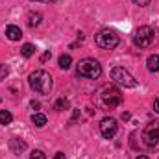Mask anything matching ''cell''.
I'll return each instance as SVG.
<instances>
[{
	"label": "cell",
	"instance_id": "obj_1",
	"mask_svg": "<svg viewBox=\"0 0 159 159\" xmlns=\"http://www.w3.org/2000/svg\"><path fill=\"white\" fill-rule=\"evenodd\" d=\"M30 87L35 91V93H39V94H50V91H52V85H54V81H52V76L46 72V70H35V72H32L30 74Z\"/></svg>",
	"mask_w": 159,
	"mask_h": 159
},
{
	"label": "cell",
	"instance_id": "obj_2",
	"mask_svg": "<svg viewBox=\"0 0 159 159\" xmlns=\"http://www.w3.org/2000/svg\"><path fill=\"white\" fill-rule=\"evenodd\" d=\"M76 72H78L80 78H87V80H96L100 78L102 74V65L96 61V59H91V57H85L81 59L76 67Z\"/></svg>",
	"mask_w": 159,
	"mask_h": 159
},
{
	"label": "cell",
	"instance_id": "obj_3",
	"mask_svg": "<svg viewBox=\"0 0 159 159\" xmlns=\"http://www.w3.org/2000/svg\"><path fill=\"white\" fill-rule=\"evenodd\" d=\"M96 44L100 46V48H106V50H113L117 44H119V35H117V32H113V30H102V32H98L96 34Z\"/></svg>",
	"mask_w": 159,
	"mask_h": 159
},
{
	"label": "cell",
	"instance_id": "obj_4",
	"mask_svg": "<svg viewBox=\"0 0 159 159\" xmlns=\"http://www.w3.org/2000/svg\"><path fill=\"white\" fill-rule=\"evenodd\" d=\"M154 39H156V32L150 28V26H141L135 35H133V41L139 48H148L154 44Z\"/></svg>",
	"mask_w": 159,
	"mask_h": 159
},
{
	"label": "cell",
	"instance_id": "obj_5",
	"mask_svg": "<svg viewBox=\"0 0 159 159\" xmlns=\"http://www.w3.org/2000/svg\"><path fill=\"white\" fill-rule=\"evenodd\" d=\"M100 96H102V102H104L107 107H117L120 102H122V94H120V91L117 89V87H113V85L104 87Z\"/></svg>",
	"mask_w": 159,
	"mask_h": 159
},
{
	"label": "cell",
	"instance_id": "obj_6",
	"mask_svg": "<svg viewBox=\"0 0 159 159\" xmlns=\"http://www.w3.org/2000/svg\"><path fill=\"white\" fill-rule=\"evenodd\" d=\"M111 80H113L115 83L122 85V87H135V85H137L135 78H133L126 69H122V67H115V69L111 70Z\"/></svg>",
	"mask_w": 159,
	"mask_h": 159
},
{
	"label": "cell",
	"instance_id": "obj_7",
	"mask_svg": "<svg viewBox=\"0 0 159 159\" xmlns=\"http://www.w3.org/2000/svg\"><path fill=\"white\" fill-rule=\"evenodd\" d=\"M143 141L146 146H156L159 143V120L146 124V128L143 129Z\"/></svg>",
	"mask_w": 159,
	"mask_h": 159
},
{
	"label": "cell",
	"instance_id": "obj_8",
	"mask_svg": "<svg viewBox=\"0 0 159 159\" xmlns=\"http://www.w3.org/2000/svg\"><path fill=\"white\" fill-rule=\"evenodd\" d=\"M100 131H102V135L106 139H113L117 135V120L111 119V117L102 119V122H100Z\"/></svg>",
	"mask_w": 159,
	"mask_h": 159
},
{
	"label": "cell",
	"instance_id": "obj_9",
	"mask_svg": "<svg viewBox=\"0 0 159 159\" xmlns=\"http://www.w3.org/2000/svg\"><path fill=\"white\" fill-rule=\"evenodd\" d=\"M9 148H11V152L15 154V156H20L28 146H26V143L22 141V139H19V137H13L11 141H9Z\"/></svg>",
	"mask_w": 159,
	"mask_h": 159
},
{
	"label": "cell",
	"instance_id": "obj_10",
	"mask_svg": "<svg viewBox=\"0 0 159 159\" xmlns=\"http://www.w3.org/2000/svg\"><path fill=\"white\" fill-rule=\"evenodd\" d=\"M6 35H7V39L9 41H19L20 37H22V32H20V28L19 26H7L6 28Z\"/></svg>",
	"mask_w": 159,
	"mask_h": 159
},
{
	"label": "cell",
	"instance_id": "obj_11",
	"mask_svg": "<svg viewBox=\"0 0 159 159\" xmlns=\"http://www.w3.org/2000/svg\"><path fill=\"white\" fill-rule=\"evenodd\" d=\"M146 63H148V70H150V72H159V56L157 54L150 56Z\"/></svg>",
	"mask_w": 159,
	"mask_h": 159
},
{
	"label": "cell",
	"instance_id": "obj_12",
	"mask_svg": "<svg viewBox=\"0 0 159 159\" xmlns=\"http://www.w3.org/2000/svg\"><path fill=\"white\" fill-rule=\"evenodd\" d=\"M70 63H72V57H70L69 54H63V56H59V69L67 70V69H70Z\"/></svg>",
	"mask_w": 159,
	"mask_h": 159
},
{
	"label": "cell",
	"instance_id": "obj_13",
	"mask_svg": "<svg viewBox=\"0 0 159 159\" xmlns=\"http://www.w3.org/2000/svg\"><path fill=\"white\" fill-rule=\"evenodd\" d=\"M32 122H34L37 128H43V126L46 124V117H44L43 113H34V115H32Z\"/></svg>",
	"mask_w": 159,
	"mask_h": 159
},
{
	"label": "cell",
	"instance_id": "obj_14",
	"mask_svg": "<svg viewBox=\"0 0 159 159\" xmlns=\"http://www.w3.org/2000/svg\"><path fill=\"white\" fill-rule=\"evenodd\" d=\"M20 54H22L24 57H32V56L35 54V46H34V44H30V43H26V44L20 48Z\"/></svg>",
	"mask_w": 159,
	"mask_h": 159
},
{
	"label": "cell",
	"instance_id": "obj_15",
	"mask_svg": "<svg viewBox=\"0 0 159 159\" xmlns=\"http://www.w3.org/2000/svg\"><path fill=\"white\" fill-rule=\"evenodd\" d=\"M11 120H13V115H11L9 111H6V109L0 111V124L7 126V124H11Z\"/></svg>",
	"mask_w": 159,
	"mask_h": 159
},
{
	"label": "cell",
	"instance_id": "obj_16",
	"mask_svg": "<svg viewBox=\"0 0 159 159\" xmlns=\"http://www.w3.org/2000/svg\"><path fill=\"white\" fill-rule=\"evenodd\" d=\"M39 22H41V13H30L28 15V26H39Z\"/></svg>",
	"mask_w": 159,
	"mask_h": 159
},
{
	"label": "cell",
	"instance_id": "obj_17",
	"mask_svg": "<svg viewBox=\"0 0 159 159\" xmlns=\"http://www.w3.org/2000/svg\"><path fill=\"white\" fill-rule=\"evenodd\" d=\"M69 100L67 98H59L56 104H54V109H57V111H63V109H69Z\"/></svg>",
	"mask_w": 159,
	"mask_h": 159
},
{
	"label": "cell",
	"instance_id": "obj_18",
	"mask_svg": "<svg viewBox=\"0 0 159 159\" xmlns=\"http://www.w3.org/2000/svg\"><path fill=\"white\" fill-rule=\"evenodd\" d=\"M30 159H46V156H44L41 150H34L32 156H30Z\"/></svg>",
	"mask_w": 159,
	"mask_h": 159
},
{
	"label": "cell",
	"instance_id": "obj_19",
	"mask_svg": "<svg viewBox=\"0 0 159 159\" xmlns=\"http://www.w3.org/2000/svg\"><path fill=\"white\" fill-rule=\"evenodd\" d=\"M9 74V69L7 65H0V80H6V76Z\"/></svg>",
	"mask_w": 159,
	"mask_h": 159
},
{
	"label": "cell",
	"instance_id": "obj_20",
	"mask_svg": "<svg viewBox=\"0 0 159 159\" xmlns=\"http://www.w3.org/2000/svg\"><path fill=\"white\" fill-rule=\"evenodd\" d=\"M50 57H52V52H50V50H46V52H44V54H43V56H41V61H43V63H44V61H48V59H50Z\"/></svg>",
	"mask_w": 159,
	"mask_h": 159
},
{
	"label": "cell",
	"instance_id": "obj_21",
	"mask_svg": "<svg viewBox=\"0 0 159 159\" xmlns=\"http://www.w3.org/2000/svg\"><path fill=\"white\" fill-rule=\"evenodd\" d=\"M133 4H137V6H141V7H144V6H148V4H150V0H133Z\"/></svg>",
	"mask_w": 159,
	"mask_h": 159
},
{
	"label": "cell",
	"instance_id": "obj_22",
	"mask_svg": "<svg viewBox=\"0 0 159 159\" xmlns=\"http://www.w3.org/2000/svg\"><path fill=\"white\" fill-rule=\"evenodd\" d=\"M54 159H67V157H65V154H63V152H57V154L54 156Z\"/></svg>",
	"mask_w": 159,
	"mask_h": 159
},
{
	"label": "cell",
	"instance_id": "obj_23",
	"mask_svg": "<svg viewBox=\"0 0 159 159\" xmlns=\"http://www.w3.org/2000/svg\"><path fill=\"white\" fill-rule=\"evenodd\" d=\"M154 111L159 113V98H156V102H154Z\"/></svg>",
	"mask_w": 159,
	"mask_h": 159
},
{
	"label": "cell",
	"instance_id": "obj_24",
	"mask_svg": "<svg viewBox=\"0 0 159 159\" xmlns=\"http://www.w3.org/2000/svg\"><path fill=\"white\" fill-rule=\"evenodd\" d=\"M32 107H34V109H39V107H41V104H39V102H35V100H34V102H32Z\"/></svg>",
	"mask_w": 159,
	"mask_h": 159
},
{
	"label": "cell",
	"instance_id": "obj_25",
	"mask_svg": "<svg viewBox=\"0 0 159 159\" xmlns=\"http://www.w3.org/2000/svg\"><path fill=\"white\" fill-rule=\"evenodd\" d=\"M129 119V113H122V120H128Z\"/></svg>",
	"mask_w": 159,
	"mask_h": 159
},
{
	"label": "cell",
	"instance_id": "obj_26",
	"mask_svg": "<svg viewBox=\"0 0 159 159\" xmlns=\"http://www.w3.org/2000/svg\"><path fill=\"white\" fill-rule=\"evenodd\" d=\"M35 2H44V4H48V2H54V0H35Z\"/></svg>",
	"mask_w": 159,
	"mask_h": 159
},
{
	"label": "cell",
	"instance_id": "obj_27",
	"mask_svg": "<svg viewBox=\"0 0 159 159\" xmlns=\"http://www.w3.org/2000/svg\"><path fill=\"white\" fill-rule=\"evenodd\" d=\"M135 159H148V157H146V156H137Z\"/></svg>",
	"mask_w": 159,
	"mask_h": 159
}]
</instances>
